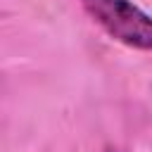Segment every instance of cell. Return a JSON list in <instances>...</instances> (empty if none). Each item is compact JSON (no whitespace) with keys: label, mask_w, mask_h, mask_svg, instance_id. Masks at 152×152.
Listing matches in <instances>:
<instances>
[{"label":"cell","mask_w":152,"mask_h":152,"mask_svg":"<svg viewBox=\"0 0 152 152\" xmlns=\"http://www.w3.org/2000/svg\"><path fill=\"white\" fill-rule=\"evenodd\" d=\"M88 14L119 43L152 50V17L128 0H83Z\"/></svg>","instance_id":"obj_1"}]
</instances>
